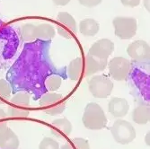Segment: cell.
<instances>
[{"label": "cell", "mask_w": 150, "mask_h": 149, "mask_svg": "<svg viewBox=\"0 0 150 149\" xmlns=\"http://www.w3.org/2000/svg\"><path fill=\"white\" fill-rule=\"evenodd\" d=\"M82 121L86 129L91 130H98L106 127L107 118L103 108L99 104L90 102L85 108Z\"/></svg>", "instance_id": "cell-1"}, {"label": "cell", "mask_w": 150, "mask_h": 149, "mask_svg": "<svg viewBox=\"0 0 150 149\" xmlns=\"http://www.w3.org/2000/svg\"><path fill=\"white\" fill-rule=\"evenodd\" d=\"M40 105L45 113L56 116L64 112L66 109V102L63 95L57 93H47L40 100Z\"/></svg>", "instance_id": "cell-2"}, {"label": "cell", "mask_w": 150, "mask_h": 149, "mask_svg": "<svg viewBox=\"0 0 150 149\" xmlns=\"http://www.w3.org/2000/svg\"><path fill=\"white\" fill-rule=\"evenodd\" d=\"M114 140L121 145H127L136 138V130L129 121L117 119L111 129Z\"/></svg>", "instance_id": "cell-3"}, {"label": "cell", "mask_w": 150, "mask_h": 149, "mask_svg": "<svg viewBox=\"0 0 150 149\" xmlns=\"http://www.w3.org/2000/svg\"><path fill=\"white\" fill-rule=\"evenodd\" d=\"M115 35L121 40H129L135 36L138 29L137 20L133 17H115L112 21Z\"/></svg>", "instance_id": "cell-4"}, {"label": "cell", "mask_w": 150, "mask_h": 149, "mask_svg": "<svg viewBox=\"0 0 150 149\" xmlns=\"http://www.w3.org/2000/svg\"><path fill=\"white\" fill-rule=\"evenodd\" d=\"M91 93L95 98H107L113 90V83L110 78L104 76H94L88 82Z\"/></svg>", "instance_id": "cell-5"}, {"label": "cell", "mask_w": 150, "mask_h": 149, "mask_svg": "<svg viewBox=\"0 0 150 149\" xmlns=\"http://www.w3.org/2000/svg\"><path fill=\"white\" fill-rule=\"evenodd\" d=\"M110 76L116 81L127 79L130 72V62L122 57L113 58L109 63Z\"/></svg>", "instance_id": "cell-6"}, {"label": "cell", "mask_w": 150, "mask_h": 149, "mask_svg": "<svg viewBox=\"0 0 150 149\" xmlns=\"http://www.w3.org/2000/svg\"><path fill=\"white\" fill-rule=\"evenodd\" d=\"M57 31L59 35L66 39H71L77 31L76 22L70 13L60 12L58 15Z\"/></svg>", "instance_id": "cell-7"}, {"label": "cell", "mask_w": 150, "mask_h": 149, "mask_svg": "<svg viewBox=\"0 0 150 149\" xmlns=\"http://www.w3.org/2000/svg\"><path fill=\"white\" fill-rule=\"evenodd\" d=\"M129 56L139 63H147L150 59V47L145 40H136L127 49Z\"/></svg>", "instance_id": "cell-8"}, {"label": "cell", "mask_w": 150, "mask_h": 149, "mask_svg": "<svg viewBox=\"0 0 150 149\" xmlns=\"http://www.w3.org/2000/svg\"><path fill=\"white\" fill-rule=\"evenodd\" d=\"M114 50V43L108 39H102L95 42L90 48L88 54L101 59H108Z\"/></svg>", "instance_id": "cell-9"}, {"label": "cell", "mask_w": 150, "mask_h": 149, "mask_svg": "<svg viewBox=\"0 0 150 149\" xmlns=\"http://www.w3.org/2000/svg\"><path fill=\"white\" fill-rule=\"evenodd\" d=\"M108 110L113 117L123 118L125 117L129 110V105L126 99L114 97L112 98L108 104Z\"/></svg>", "instance_id": "cell-10"}, {"label": "cell", "mask_w": 150, "mask_h": 149, "mask_svg": "<svg viewBox=\"0 0 150 149\" xmlns=\"http://www.w3.org/2000/svg\"><path fill=\"white\" fill-rule=\"evenodd\" d=\"M107 60L108 59H101L87 54L86 57V60L84 61L86 76H89L91 75H94L104 70L108 64Z\"/></svg>", "instance_id": "cell-11"}, {"label": "cell", "mask_w": 150, "mask_h": 149, "mask_svg": "<svg viewBox=\"0 0 150 149\" xmlns=\"http://www.w3.org/2000/svg\"><path fill=\"white\" fill-rule=\"evenodd\" d=\"M51 131L54 136L59 138L69 137L72 132V124L67 119H57L52 121Z\"/></svg>", "instance_id": "cell-12"}, {"label": "cell", "mask_w": 150, "mask_h": 149, "mask_svg": "<svg viewBox=\"0 0 150 149\" xmlns=\"http://www.w3.org/2000/svg\"><path fill=\"white\" fill-rule=\"evenodd\" d=\"M20 141L16 134L11 129H7L0 136V149H18Z\"/></svg>", "instance_id": "cell-13"}, {"label": "cell", "mask_w": 150, "mask_h": 149, "mask_svg": "<svg viewBox=\"0 0 150 149\" xmlns=\"http://www.w3.org/2000/svg\"><path fill=\"white\" fill-rule=\"evenodd\" d=\"M85 69L84 60L82 58H76L73 59L67 67V76L73 81H77L81 78Z\"/></svg>", "instance_id": "cell-14"}, {"label": "cell", "mask_w": 150, "mask_h": 149, "mask_svg": "<svg viewBox=\"0 0 150 149\" xmlns=\"http://www.w3.org/2000/svg\"><path fill=\"white\" fill-rule=\"evenodd\" d=\"M100 25L99 23L91 18L85 19L79 23V31L84 36H94L99 32Z\"/></svg>", "instance_id": "cell-15"}, {"label": "cell", "mask_w": 150, "mask_h": 149, "mask_svg": "<svg viewBox=\"0 0 150 149\" xmlns=\"http://www.w3.org/2000/svg\"><path fill=\"white\" fill-rule=\"evenodd\" d=\"M132 119L139 125L146 124L150 119V108L146 105L136 107L132 112Z\"/></svg>", "instance_id": "cell-16"}, {"label": "cell", "mask_w": 150, "mask_h": 149, "mask_svg": "<svg viewBox=\"0 0 150 149\" xmlns=\"http://www.w3.org/2000/svg\"><path fill=\"white\" fill-rule=\"evenodd\" d=\"M55 36V29L51 24L42 23L36 25V38L40 40H51Z\"/></svg>", "instance_id": "cell-17"}, {"label": "cell", "mask_w": 150, "mask_h": 149, "mask_svg": "<svg viewBox=\"0 0 150 149\" xmlns=\"http://www.w3.org/2000/svg\"><path fill=\"white\" fill-rule=\"evenodd\" d=\"M21 38L25 42H31L35 40L36 38V25L32 23H26L22 26Z\"/></svg>", "instance_id": "cell-18"}, {"label": "cell", "mask_w": 150, "mask_h": 149, "mask_svg": "<svg viewBox=\"0 0 150 149\" xmlns=\"http://www.w3.org/2000/svg\"><path fill=\"white\" fill-rule=\"evenodd\" d=\"M61 149H90L89 142L82 138H75L66 142Z\"/></svg>", "instance_id": "cell-19"}, {"label": "cell", "mask_w": 150, "mask_h": 149, "mask_svg": "<svg viewBox=\"0 0 150 149\" xmlns=\"http://www.w3.org/2000/svg\"><path fill=\"white\" fill-rule=\"evenodd\" d=\"M13 105L28 108L30 104V95L27 93H17L11 99Z\"/></svg>", "instance_id": "cell-20"}, {"label": "cell", "mask_w": 150, "mask_h": 149, "mask_svg": "<svg viewBox=\"0 0 150 149\" xmlns=\"http://www.w3.org/2000/svg\"><path fill=\"white\" fill-rule=\"evenodd\" d=\"M30 112L28 108L19 107L16 105H9L7 108L6 115L13 118H25L29 115Z\"/></svg>", "instance_id": "cell-21"}, {"label": "cell", "mask_w": 150, "mask_h": 149, "mask_svg": "<svg viewBox=\"0 0 150 149\" xmlns=\"http://www.w3.org/2000/svg\"><path fill=\"white\" fill-rule=\"evenodd\" d=\"M11 86L5 79H0V104L5 103L11 95Z\"/></svg>", "instance_id": "cell-22"}, {"label": "cell", "mask_w": 150, "mask_h": 149, "mask_svg": "<svg viewBox=\"0 0 150 149\" xmlns=\"http://www.w3.org/2000/svg\"><path fill=\"white\" fill-rule=\"evenodd\" d=\"M61 83H62V79L60 76L57 75H52L46 79L45 85L50 91L55 92L58 89H59V87L61 86Z\"/></svg>", "instance_id": "cell-23"}, {"label": "cell", "mask_w": 150, "mask_h": 149, "mask_svg": "<svg viewBox=\"0 0 150 149\" xmlns=\"http://www.w3.org/2000/svg\"><path fill=\"white\" fill-rule=\"evenodd\" d=\"M39 149H60L59 143L50 138H44L39 145Z\"/></svg>", "instance_id": "cell-24"}, {"label": "cell", "mask_w": 150, "mask_h": 149, "mask_svg": "<svg viewBox=\"0 0 150 149\" xmlns=\"http://www.w3.org/2000/svg\"><path fill=\"white\" fill-rule=\"evenodd\" d=\"M78 2L84 6L93 7L100 5L102 3V0H78Z\"/></svg>", "instance_id": "cell-25"}, {"label": "cell", "mask_w": 150, "mask_h": 149, "mask_svg": "<svg viewBox=\"0 0 150 149\" xmlns=\"http://www.w3.org/2000/svg\"><path fill=\"white\" fill-rule=\"evenodd\" d=\"M141 0H120L121 4L125 6L129 7H136L140 4Z\"/></svg>", "instance_id": "cell-26"}, {"label": "cell", "mask_w": 150, "mask_h": 149, "mask_svg": "<svg viewBox=\"0 0 150 149\" xmlns=\"http://www.w3.org/2000/svg\"><path fill=\"white\" fill-rule=\"evenodd\" d=\"M53 3L56 6H67L70 2V0H52Z\"/></svg>", "instance_id": "cell-27"}, {"label": "cell", "mask_w": 150, "mask_h": 149, "mask_svg": "<svg viewBox=\"0 0 150 149\" xmlns=\"http://www.w3.org/2000/svg\"><path fill=\"white\" fill-rule=\"evenodd\" d=\"M7 129V123L5 120H0V136L4 133V131Z\"/></svg>", "instance_id": "cell-28"}, {"label": "cell", "mask_w": 150, "mask_h": 149, "mask_svg": "<svg viewBox=\"0 0 150 149\" xmlns=\"http://www.w3.org/2000/svg\"><path fill=\"white\" fill-rule=\"evenodd\" d=\"M6 113L5 112V111L4 110H2V109H0V120H5L6 119Z\"/></svg>", "instance_id": "cell-29"}, {"label": "cell", "mask_w": 150, "mask_h": 149, "mask_svg": "<svg viewBox=\"0 0 150 149\" xmlns=\"http://www.w3.org/2000/svg\"><path fill=\"white\" fill-rule=\"evenodd\" d=\"M143 4L147 11L150 10V0H143Z\"/></svg>", "instance_id": "cell-30"}, {"label": "cell", "mask_w": 150, "mask_h": 149, "mask_svg": "<svg viewBox=\"0 0 150 149\" xmlns=\"http://www.w3.org/2000/svg\"><path fill=\"white\" fill-rule=\"evenodd\" d=\"M149 138H150V133L148 132V133H146V138H145V141H146V145H147V146H149V145H150Z\"/></svg>", "instance_id": "cell-31"}]
</instances>
